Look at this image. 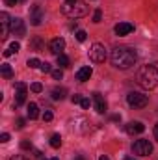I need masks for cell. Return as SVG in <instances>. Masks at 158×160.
I'll return each mask as SVG.
<instances>
[{
    "instance_id": "obj_6",
    "label": "cell",
    "mask_w": 158,
    "mask_h": 160,
    "mask_svg": "<svg viewBox=\"0 0 158 160\" xmlns=\"http://www.w3.org/2000/svg\"><path fill=\"white\" fill-rule=\"evenodd\" d=\"M132 151L140 157H147L153 153V143L149 140H136L134 145H132Z\"/></svg>"
},
{
    "instance_id": "obj_11",
    "label": "cell",
    "mask_w": 158,
    "mask_h": 160,
    "mask_svg": "<svg viewBox=\"0 0 158 160\" xmlns=\"http://www.w3.org/2000/svg\"><path fill=\"white\" fill-rule=\"evenodd\" d=\"M125 130H126V134H130V136L141 134V132L145 130V125H143L141 121H130L128 125H125Z\"/></svg>"
},
{
    "instance_id": "obj_4",
    "label": "cell",
    "mask_w": 158,
    "mask_h": 160,
    "mask_svg": "<svg viewBox=\"0 0 158 160\" xmlns=\"http://www.w3.org/2000/svg\"><path fill=\"white\" fill-rule=\"evenodd\" d=\"M126 102H128V106H132V108H145V106L149 104V99H147V95H143V93H140V91H130V93L126 95Z\"/></svg>"
},
{
    "instance_id": "obj_9",
    "label": "cell",
    "mask_w": 158,
    "mask_h": 160,
    "mask_svg": "<svg viewBox=\"0 0 158 160\" xmlns=\"http://www.w3.org/2000/svg\"><path fill=\"white\" fill-rule=\"evenodd\" d=\"M11 34L13 36H17V38H22L24 34H26V28H24V22H22V19H11Z\"/></svg>"
},
{
    "instance_id": "obj_16",
    "label": "cell",
    "mask_w": 158,
    "mask_h": 160,
    "mask_svg": "<svg viewBox=\"0 0 158 160\" xmlns=\"http://www.w3.org/2000/svg\"><path fill=\"white\" fill-rule=\"evenodd\" d=\"M65 93H67L65 88H54L52 89V99L54 101H63L65 99Z\"/></svg>"
},
{
    "instance_id": "obj_5",
    "label": "cell",
    "mask_w": 158,
    "mask_h": 160,
    "mask_svg": "<svg viewBox=\"0 0 158 160\" xmlns=\"http://www.w3.org/2000/svg\"><path fill=\"white\" fill-rule=\"evenodd\" d=\"M106 48H104V45H101V43H95L91 48H89V60L91 62H95V63H102L104 60H106Z\"/></svg>"
},
{
    "instance_id": "obj_30",
    "label": "cell",
    "mask_w": 158,
    "mask_h": 160,
    "mask_svg": "<svg viewBox=\"0 0 158 160\" xmlns=\"http://www.w3.org/2000/svg\"><path fill=\"white\" fill-rule=\"evenodd\" d=\"M71 101H73V104H80L82 102V95H73Z\"/></svg>"
},
{
    "instance_id": "obj_21",
    "label": "cell",
    "mask_w": 158,
    "mask_h": 160,
    "mask_svg": "<svg viewBox=\"0 0 158 160\" xmlns=\"http://www.w3.org/2000/svg\"><path fill=\"white\" fill-rule=\"evenodd\" d=\"M30 45H32V48H34V50H43V41H41L39 38H34Z\"/></svg>"
},
{
    "instance_id": "obj_41",
    "label": "cell",
    "mask_w": 158,
    "mask_h": 160,
    "mask_svg": "<svg viewBox=\"0 0 158 160\" xmlns=\"http://www.w3.org/2000/svg\"><path fill=\"white\" fill-rule=\"evenodd\" d=\"M99 160H110V158H108L106 155H102V157H101V158H99Z\"/></svg>"
},
{
    "instance_id": "obj_37",
    "label": "cell",
    "mask_w": 158,
    "mask_h": 160,
    "mask_svg": "<svg viewBox=\"0 0 158 160\" xmlns=\"http://www.w3.org/2000/svg\"><path fill=\"white\" fill-rule=\"evenodd\" d=\"M11 54H13V50H11V48H7V50H4V56H6V58H9Z\"/></svg>"
},
{
    "instance_id": "obj_8",
    "label": "cell",
    "mask_w": 158,
    "mask_h": 160,
    "mask_svg": "<svg viewBox=\"0 0 158 160\" xmlns=\"http://www.w3.org/2000/svg\"><path fill=\"white\" fill-rule=\"evenodd\" d=\"M43 19H45V11L41 9V6H32V9H30V22L34 26H39L43 22Z\"/></svg>"
},
{
    "instance_id": "obj_12",
    "label": "cell",
    "mask_w": 158,
    "mask_h": 160,
    "mask_svg": "<svg viewBox=\"0 0 158 160\" xmlns=\"http://www.w3.org/2000/svg\"><path fill=\"white\" fill-rule=\"evenodd\" d=\"M93 106H95V110L99 114H104L106 108H108V104H106V101H104V97L101 93H93Z\"/></svg>"
},
{
    "instance_id": "obj_43",
    "label": "cell",
    "mask_w": 158,
    "mask_h": 160,
    "mask_svg": "<svg viewBox=\"0 0 158 160\" xmlns=\"http://www.w3.org/2000/svg\"><path fill=\"white\" fill-rule=\"evenodd\" d=\"M45 160H58V158H45Z\"/></svg>"
},
{
    "instance_id": "obj_38",
    "label": "cell",
    "mask_w": 158,
    "mask_h": 160,
    "mask_svg": "<svg viewBox=\"0 0 158 160\" xmlns=\"http://www.w3.org/2000/svg\"><path fill=\"white\" fill-rule=\"evenodd\" d=\"M112 121H116V123L121 121V116H117V114H116V116H112Z\"/></svg>"
},
{
    "instance_id": "obj_32",
    "label": "cell",
    "mask_w": 158,
    "mask_h": 160,
    "mask_svg": "<svg viewBox=\"0 0 158 160\" xmlns=\"http://www.w3.org/2000/svg\"><path fill=\"white\" fill-rule=\"evenodd\" d=\"M52 118H54V116H52V112H48V110L43 114V119L45 121H52Z\"/></svg>"
},
{
    "instance_id": "obj_44",
    "label": "cell",
    "mask_w": 158,
    "mask_h": 160,
    "mask_svg": "<svg viewBox=\"0 0 158 160\" xmlns=\"http://www.w3.org/2000/svg\"><path fill=\"white\" fill-rule=\"evenodd\" d=\"M19 2H26V0H19Z\"/></svg>"
},
{
    "instance_id": "obj_23",
    "label": "cell",
    "mask_w": 158,
    "mask_h": 160,
    "mask_svg": "<svg viewBox=\"0 0 158 160\" xmlns=\"http://www.w3.org/2000/svg\"><path fill=\"white\" fill-rule=\"evenodd\" d=\"M39 71H41V73H52V67H50V63L43 62V63H41V67H39Z\"/></svg>"
},
{
    "instance_id": "obj_34",
    "label": "cell",
    "mask_w": 158,
    "mask_h": 160,
    "mask_svg": "<svg viewBox=\"0 0 158 160\" xmlns=\"http://www.w3.org/2000/svg\"><path fill=\"white\" fill-rule=\"evenodd\" d=\"M7 140H9V134H7V132H4V134L0 136V142H2V143H6Z\"/></svg>"
},
{
    "instance_id": "obj_15",
    "label": "cell",
    "mask_w": 158,
    "mask_h": 160,
    "mask_svg": "<svg viewBox=\"0 0 158 160\" xmlns=\"http://www.w3.org/2000/svg\"><path fill=\"white\" fill-rule=\"evenodd\" d=\"M91 75H93V69L91 67H80L78 71H77V80L86 82V80L91 78Z\"/></svg>"
},
{
    "instance_id": "obj_24",
    "label": "cell",
    "mask_w": 158,
    "mask_h": 160,
    "mask_svg": "<svg viewBox=\"0 0 158 160\" xmlns=\"http://www.w3.org/2000/svg\"><path fill=\"white\" fill-rule=\"evenodd\" d=\"M75 36H77V39H78L80 43H84V41H86V38H87V34H86L84 30H77V34H75Z\"/></svg>"
},
{
    "instance_id": "obj_26",
    "label": "cell",
    "mask_w": 158,
    "mask_h": 160,
    "mask_svg": "<svg viewBox=\"0 0 158 160\" xmlns=\"http://www.w3.org/2000/svg\"><path fill=\"white\" fill-rule=\"evenodd\" d=\"M102 21V11L101 9H95V13H93V22H101Z\"/></svg>"
},
{
    "instance_id": "obj_2",
    "label": "cell",
    "mask_w": 158,
    "mask_h": 160,
    "mask_svg": "<svg viewBox=\"0 0 158 160\" xmlns=\"http://www.w3.org/2000/svg\"><path fill=\"white\" fill-rule=\"evenodd\" d=\"M136 80L143 89H155L158 86V69L155 65H143L138 71Z\"/></svg>"
},
{
    "instance_id": "obj_18",
    "label": "cell",
    "mask_w": 158,
    "mask_h": 160,
    "mask_svg": "<svg viewBox=\"0 0 158 160\" xmlns=\"http://www.w3.org/2000/svg\"><path fill=\"white\" fill-rule=\"evenodd\" d=\"M0 75H2L4 78H11V77H13V69H11L7 63H4V65H0Z\"/></svg>"
},
{
    "instance_id": "obj_14",
    "label": "cell",
    "mask_w": 158,
    "mask_h": 160,
    "mask_svg": "<svg viewBox=\"0 0 158 160\" xmlns=\"http://www.w3.org/2000/svg\"><path fill=\"white\" fill-rule=\"evenodd\" d=\"M114 32H116V36H128V34L134 32V24H130V22H119V24H116Z\"/></svg>"
},
{
    "instance_id": "obj_7",
    "label": "cell",
    "mask_w": 158,
    "mask_h": 160,
    "mask_svg": "<svg viewBox=\"0 0 158 160\" xmlns=\"http://www.w3.org/2000/svg\"><path fill=\"white\" fill-rule=\"evenodd\" d=\"M15 88H17V93H15V106H21V104H24V102H26L28 88H26V84H24V82H17V84H15Z\"/></svg>"
},
{
    "instance_id": "obj_1",
    "label": "cell",
    "mask_w": 158,
    "mask_h": 160,
    "mask_svg": "<svg viewBox=\"0 0 158 160\" xmlns=\"http://www.w3.org/2000/svg\"><path fill=\"white\" fill-rule=\"evenodd\" d=\"M138 60V54L134 48L130 47H116L112 52H110V62L116 69H130Z\"/></svg>"
},
{
    "instance_id": "obj_28",
    "label": "cell",
    "mask_w": 158,
    "mask_h": 160,
    "mask_svg": "<svg viewBox=\"0 0 158 160\" xmlns=\"http://www.w3.org/2000/svg\"><path fill=\"white\" fill-rule=\"evenodd\" d=\"M9 48H11V50H13V52H19V50H21V45H19V43H17V41H13V43H11V45H9Z\"/></svg>"
},
{
    "instance_id": "obj_39",
    "label": "cell",
    "mask_w": 158,
    "mask_h": 160,
    "mask_svg": "<svg viewBox=\"0 0 158 160\" xmlns=\"http://www.w3.org/2000/svg\"><path fill=\"white\" fill-rule=\"evenodd\" d=\"M155 138H156V142H158V123L155 125Z\"/></svg>"
},
{
    "instance_id": "obj_35",
    "label": "cell",
    "mask_w": 158,
    "mask_h": 160,
    "mask_svg": "<svg viewBox=\"0 0 158 160\" xmlns=\"http://www.w3.org/2000/svg\"><path fill=\"white\" fill-rule=\"evenodd\" d=\"M24 123H26V121L22 119V118H21V119H17V128H24Z\"/></svg>"
},
{
    "instance_id": "obj_40",
    "label": "cell",
    "mask_w": 158,
    "mask_h": 160,
    "mask_svg": "<svg viewBox=\"0 0 158 160\" xmlns=\"http://www.w3.org/2000/svg\"><path fill=\"white\" fill-rule=\"evenodd\" d=\"M75 160H86V158H84L82 155H78V157H75Z\"/></svg>"
},
{
    "instance_id": "obj_17",
    "label": "cell",
    "mask_w": 158,
    "mask_h": 160,
    "mask_svg": "<svg viewBox=\"0 0 158 160\" xmlns=\"http://www.w3.org/2000/svg\"><path fill=\"white\" fill-rule=\"evenodd\" d=\"M37 116H39L37 104H36V102H30V104H28V118H30V119H37Z\"/></svg>"
},
{
    "instance_id": "obj_36",
    "label": "cell",
    "mask_w": 158,
    "mask_h": 160,
    "mask_svg": "<svg viewBox=\"0 0 158 160\" xmlns=\"http://www.w3.org/2000/svg\"><path fill=\"white\" fill-rule=\"evenodd\" d=\"M17 2H19V0H4V4H6V6H15Z\"/></svg>"
},
{
    "instance_id": "obj_19",
    "label": "cell",
    "mask_w": 158,
    "mask_h": 160,
    "mask_svg": "<svg viewBox=\"0 0 158 160\" xmlns=\"http://www.w3.org/2000/svg\"><path fill=\"white\" fill-rule=\"evenodd\" d=\"M50 145H52L54 149H58V147L62 145V136H60V134H52V136H50Z\"/></svg>"
},
{
    "instance_id": "obj_31",
    "label": "cell",
    "mask_w": 158,
    "mask_h": 160,
    "mask_svg": "<svg viewBox=\"0 0 158 160\" xmlns=\"http://www.w3.org/2000/svg\"><path fill=\"white\" fill-rule=\"evenodd\" d=\"M80 106L87 110V108H89V99H86V97H82V102H80Z\"/></svg>"
},
{
    "instance_id": "obj_29",
    "label": "cell",
    "mask_w": 158,
    "mask_h": 160,
    "mask_svg": "<svg viewBox=\"0 0 158 160\" xmlns=\"http://www.w3.org/2000/svg\"><path fill=\"white\" fill-rule=\"evenodd\" d=\"M21 147H22V149H32V142L22 140V142H21Z\"/></svg>"
},
{
    "instance_id": "obj_33",
    "label": "cell",
    "mask_w": 158,
    "mask_h": 160,
    "mask_svg": "<svg viewBox=\"0 0 158 160\" xmlns=\"http://www.w3.org/2000/svg\"><path fill=\"white\" fill-rule=\"evenodd\" d=\"M11 160H30V158L24 157V155H15V157H11Z\"/></svg>"
},
{
    "instance_id": "obj_25",
    "label": "cell",
    "mask_w": 158,
    "mask_h": 160,
    "mask_svg": "<svg viewBox=\"0 0 158 160\" xmlns=\"http://www.w3.org/2000/svg\"><path fill=\"white\" fill-rule=\"evenodd\" d=\"M30 89H32L34 93H41V91H43V86H41L39 82H34V84L30 86Z\"/></svg>"
},
{
    "instance_id": "obj_27",
    "label": "cell",
    "mask_w": 158,
    "mask_h": 160,
    "mask_svg": "<svg viewBox=\"0 0 158 160\" xmlns=\"http://www.w3.org/2000/svg\"><path fill=\"white\" fill-rule=\"evenodd\" d=\"M52 78H54V80H62V78H63L62 69H54V71H52Z\"/></svg>"
},
{
    "instance_id": "obj_22",
    "label": "cell",
    "mask_w": 158,
    "mask_h": 160,
    "mask_svg": "<svg viewBox=\"0 0 158 160\" xmlns=\"http://www.w3.org/2000/svg\"><path fill=\"white\" fill-rule=\"evenodd\" d=\"M28 67H30V69H39L41 62L37 60V58H30V60H28Z\"/></svg>"
},
{
    "instance_id": "obj_13",
    "label": "cell",
    "mask_w": 158,
    "mask_h": 160,
    "mask_svg": "<svg viewBox=\"0 0 158 160\" xmlns=\"http://www.w3.org/2000/svg\"><path fill=\"white\" fill-rule=\"evenodd\" d=\"M63 48H65V39L54 38V39L50 41V52H52V54L60 56V54H63Z\"/></svg>"
},
{
    "instance_id": "obj_42",
    "label": "cell",
    "mask_w": 158,
    "mask_h": 160,
    "mask_svg": "<svg viewBox=\"0 0 158 160\" xmlns=\"http://www.w3.org/2000/svg\"><path fill=\"white\" fill-rule=\"evenodd\" d=\"M123 160H134V158H132V157H125Z\"/></svg>"
},
{
    "instance_id": "obj_20",
    "label": "cell",
    "mask_w": 158,
    "mask_h": 160,
    "mask_svg": "<svg viewBox=\"0 0 158 160\" xmlns=\"http://www.w3.org/2000/svg\"><path fill=\"white\" fill-rule=\"evenodd\" d=\"M58 65H60V69L69 67V58H67L65 54H60V56H58Z\"/></svg>"
},
{
    "instance_id": "obj_3",
    "label": "cell",
    "mask_w": 158,
    "mask_h": 160,
    "mask_svg": "<svg viewBox=\"0 0 158 160\" xmlns=\"http://www.w3.org/2000/svg\"><path fill=\"white\" fill-rule=\"evenodd\" d=\"M62 13L69 19H80L87 15V6L84 0H65L62 4Z\"/></svg>"
},
{
    "instance_id": "obj_10",
    "label": "cell",
    "mask_w": 158,
    "mask_h": 160,
    "mask_svg": "<svg viewBox=\"0 0 158 160\" xmlns=\"http://www.w3.org/2000/svg\"><path fill=\"white\" fill-rule=\"evenodd\" d=\"M0 24H2V39H6L7 34L11 32V19H9V15L6 11L0 13Z\"/></svg>"
}]
</instances>
